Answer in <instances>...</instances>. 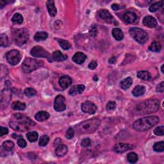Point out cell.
I'll use <instances>...</instances> for the list:
<instances>
[{"instance_id": "1", "label": "cell", "mask_w": 164, "mask_h": 164, "mask_svg": "<svg viewBox=\"0 0 164 164\" xmlns=\"http://www.w3.org/2000/svg\"><path fill=\"white\" fill-rule=\"evenodd\" d=\"M35 124L29 117L23 115L17 114L15 115V119L10 121V126L13 129L19 132H25L29 129V127L34 126Z\"/></svg>"}, {"instance_id": "2", "label": "cell", "mask_w": 164, "mask_h": 164, "mask_svg": "<svg viewBox=\"0 0 164 164\" xmlns=\"http://www.w3.org/2000/svg\"><path fill=\"white\" fill-rule=\"evenodd\" d=\"M158 122L159 118L156 116L146 117L136 120L133 124V128L139 132H146L155 126Z\"/></svg>"}, {"instance_id": "3", "label": "cell", "mask_w": 164, "mask_h": 164, "mask_svg": "<svg viewBox=\"0 0 164 164\" xmlns=\"http://www.w3.org/2000/svg\"><path fill=\"white\" fill-rule=\"evenodd\" d=\"M100 124L101 121L99 119H90L77 125L76 129L81 134L93 133L99 128Z\"/></svg>"}, {"instance_id": "4", "label": "cell", "mask_w": 164, "mask_h": 164, "mask_svg": "<svg viewBox=\"0 0 164 164\" xmlns=\"http://www.w3.org/2000/svg\"><path fill=\"white\" fill-rule=\"evenodd\" d=\"M159 108V101L156 99H149L138 105L136 107L139 114H148L155 112Z\"/></svg>"}, {"instance_id": "5", "label": "cell", "mask_w": 164, "mask_h": 164, "mask_svg": "<svg viewBox=\"0 0 164 164\" xmlns=\"http://www.w3.org/2000/svg\"><path fill=\"white\" fill-rule=\"evenodd\" d=\"M12 35L16 44L19 46H21L27 42L29 38V33L25 28L16 29L13 31Z\"/></svg>"}, {"instance_id": "6", "label": "cell", "mask_w": 164, "mask_h": 164, "mask_svg": "<svg viewBox=\"0 0 164 164\" xmlns=\"http://www.w3.org/2000/svg\"><path fill=\"white\" fill-rule=\"evenodd\" d=\"M129 34L135 40L141 44H145L148 40L147 33L141 28L136 27L130 28Z\"/></svg>"}, {"instance_id": "7", "label": "cell", "mask_w": 164, "mask_h": 164, "mask_svg": "<svg viewBox=\"0 0 164 164\" xmlns=\"http://www.w3.org/2000/svg\"><path fill=\"white\" fill-rule=\"evenodd\" d=\"M40 61L35 59L28 58L26 59L22 64V70L24 73H29L37 69L40 66Z\"/></svg>"}, {"instance_id": "8", "label": "cell", "mask_w": 164, "mask_h": 164, "mask_svg": "<svg viewBox=\"0 0 164 164\" xmlns=\"http://www.w3.org/2000/svg\"><path fill=\"white\" fill-rule=\"evenodd\" d=\"M6 59L9 64L15 65L19 63L21 56L19 51L17 50H12L8 51L6 54Z\"/></svg>"}, {"instance_id": "9", "label": "cell", "mask_w": 164, "mask_h": 164, "mask_svg": "<svg viewBox=\"0 0 164 164\" xmlns=\"http://www.w3.org/2000/svg\"><path fill=\"white\" fill-rule=\"evenodd\" d=\"M31 55L37 58H47V59L50 60V55L44 48L39 46H36L33 47L30 52Z\"/></svg>"}, {"instance_id": "10", "label": "cell", "mask_w": 164, "mask_h": 164, "mask_svg": "<svg viewBox=\"0 0 164 164\" xmlns=\"http://www.w3.org/2000/svg\"><path fill=\"white\" fill-rule=\"evenodd\" d=\"M54 109L56 112H62L66 109L65 99L63 96L58 95L54 102Z\"/></svg>"}, {"instance_id": "11", "label": "cell", "mask_w": 164, "mask_h": 164, "mask_svg": "<svg viewBox=\"0 0 164 164\" xmlns=\"http://www.w3.org/2000/svg\"><path fill=\"white\" fill-rule=\"evenodd\" d=\"M81 110L85 113L94 114L97 111V107L93 103L90 101H86L81 105Z\"/></svg>"}, {"instance_id": "12", "label": "cell", "mask_w": 164, "mask_h": 164, "mask_svg": "<svg viewBox=\"0 0 164 164\" xmlns=\"http://www.w3.org/2000/svg\"><path fill=\"white\" fill-rule=\"evenodd\" d=\"M133 147V146L130 145L129 144H125V143H119L115 145L113 149L115 153H123L124 152H126L130 149H132Z\"/></svg>"}, {"instance_id": "13", "label": "cell", "mask_w": 164, "mask_h": 164, "mask_svg": "<svg viewBox=\"0 0 164 164\" xmlns=\"http://www.w3.org/2000/svg\"><path fill=\"white\" fill-rule=\"evenodd\" d=\"M98 15L99 16V17L103 19V20H105L106 21L111 23L113 21V17L111 15V14L110 13V12L107 10H100L98 12Z\"/></svg>"}, {"instance_id": "14", "label": "cell", "mask_w": 164, "mask_h": 164, "mask_svg": "<svg viewBox=\"0 0 164 164\" xmlns=\"http://www.w3.org/2000/svg\"><path fill=\"white\" fill-rule=\"evenodd\" d=\"M59 83L60 86L62 89H65L71 85L72 79L69 76H67V75L62 76L60 78Z\"/></svg>"}, {"instance_id": "15", "label": "cell", "mask_w": 164, "mask_h": 164, "mask_svg": "<svg viewBox=\"0 0 164 164\" xmlns=\"http://www.w3.org/2000/svg\"><path fill=\"white\" fill-rule=\"evenodd\" d=\"M143 24L148 28H155L157 26V21L155 19V18H154L152 16H149L144 18Z\"/></svg>"}, {"instance_id": "16", "label": "cell", "mask_w": 164, "mask_h": 164, "mask_svg": "<svg viewBox=\"0 0 164 164\" xmlns=\"http://www.w3.org/2000/svg\"><path fill=\"white\" fill-rule=\"evenodd\" d=\"M85 87L84 85H76L73 86L69 91V94L71 96H76L81 94L84 91Z\"/></svg>"}, {"instance_id": "17", "label": "cell", "mask_w": 164, "mask_h": 164, "mask_svg": "<svg viewBox=\"0 0 164 164\" xmlns=\"http://www.w3.org/2000/svg\"><path fill=\"white\" fill-rule=\"evenodd\" d=\"M46 7L50 15L52 17H55L56 15L57 10L55 6V2L52 0H50L46 2Z\"/></svg>"}, {"instance_id": "18", "label": "cell", "mask_w": 164, "mask_h": 164, "mask_svg": "<svg viewBox=\"0 0 164 164\" xmlns=\"http://www.w3.org/2000/svg\"><path fill=\"white\" fill-rule=\"evenodd\" d=\"M123 19L124 21L127 23H133L136 21V14L132 12H125L123 15Z\"/></svg>"}, {"instance_id": "19", "label": "cell", "mask_w": 164, "mask_h": 164, "mask_svg": "<svg viewBox=\"0 0 164 164\" xmlns=\"http://www.w3.org/2000/svg\"><path fill=\"white\" fill-rule=\"evenodd\" d=\"M86 59H87V56L84 53L81 52H78V53H76L73 56L72 60H73V61L75 62L76 64H81L82 63H84L85 60H86Z\"/></svg>"}, {"instance_id": "20", "label": "cell", "mask_w": 164, "mask_h": 164, "mask_svg": "<svg viewBox=\"0 0 164 164\" xmlns=\"http://www.w3.org/2000/svg\"><path fill=\"white\" fill-rule=\"evenodd\" d=\"M50 117V114L46 111H40L38 113H37L35 115V118L39 122L44 121Z\"/></svg>"}, {"instance_id": "21", "label": "cell", "mask_w": 164, "mask_h": 164, "mask_svg": "<svg viewBox=\"0 0 164 164\" xmlns=\"http://www.w3.org/2000/svg\"><path fill=\"white\" fill-rule=\"evenodd\" d=\"M67 151H68V149H67V147L65 145H64V144H61L59 146H58L56 149L55 153L56 156L62 157L65 155Z\"/></svg>"}, {"instance_id": "22", "label": "cell", "mask_w": 164, "mask_h": 164, "mask_svg": "<svg viewBox=\"0 0 164 164\" xmlns=\"http://www.w3.org/2000/svg\"><path fill=\"white\" fill-rule=\"evenodd\" d=\"M52 57L53 60L56 62H62L65 60L67 59V56L62 53V52H60V51H55V52H53Z\"/></svg>"}, {"instance_id": "23", "label": "cell", "mask_w": 164, "mask_h": 164, "mask_svg": "<svg viewBox=\"0 0 164 164\" xmlns=\"http://www.w3.org/2000/svg\"><path fill=\"white\" fill-rule=\"evenodd\" d=\"M146 91V89L144 86L137 85L135 87L132 91V94L135 97H139V96H142Z\"/></svg>"}, {"instance_id": "24", "label": "cell", "mask_w": 164, "mask_h": 164, "mask_svg": "<svg viewBox=\"0 0 164 164\" xmlns=\"http://www.w3.org/2000/svg\"><path fill=\"white\" fill-rule=\"evenodd\" d=\"M133 84V80L131 77H128V78L124 79L123 81L120 82V87H121L124 90L128 89L130 87L132 86Z\"/></svg>"}, {"instance_id": "25", "label": "cell", "mask_w": 164, "mask_h": 164, "mask_svg": "<svg viewBox=\"0 0 164 164\" xmlns=\"http://www.w3.org/2000/svg\"><path fill=\"white\" fill-rule=\"evenodd\" d=\"M112 35L118 41H120L123 39L124 34L122 30L120 28H115L112 30Z\"/></svg>"}, {"instance_id": "26", "label": "cell", "mask_w": 164, "mask_h": 164, "mask_svg": "<svg viewBox=\"0 0 164 164\" xmlns=\"http://www.w3.org/2000/svg\"><path fill=\"white\" fill-rule=\"evenodd\" d=\"M48 37L47 33L44 32H37L34 35V40L37 42L43 41L47 39Z\"/></svg>"}, {"instance_id": "27", "label": "cell", "mask_w": 164, "mask_h": 164, "mask_svg": "<svg viewBox=\"0 0 164 164\" xmlns=\"http://www.w3.org/2000/svg\"><path fill=\"white\" fill-rule=\"evenodd\" d=\"M138 78L144 81H148L151 79V74L147 71H141L138 72L137 73Z\"/></svg>"}, {"instance_id": "28", "label": "cell", "mask_w": 164, "mask_h": 164, "mask_svg": "<svg viewBox=\"0 0 164 164\" xmlns=\"http://www.w3.org/2000/svg\"><path fill=\"white\" fill-rule=\"evenodd\" d=\"M162 49V45L158 42H153L149 46V50L153 52H159Z\"/></svg>"}, {"instance_id": "29", "label": "cell", "mask_w": 164, "mask_h": 164, "mask_svg": "<svg viewBox=\"0 0 164 164\" xmlns=\"http://www.w3.org/2000/svg\"><path fill=\"white\" fill-rule=\"evenodd\" d=\"M12 108L14 110H24L26 108V105L20 101H15L12 103Z\"/></svg>"}, {"instance_id": "30", "label": "cell", "mask_w": 164, "mask_h": 164, "mask_svg": "<svg viewBox=\"0 0 164 164\" xmlns=\"http://www.w3.org/2000/svg\"><path fill=\"white\" fill-rule=\"evenodd\" d=\"M58 41V42L60 44L62 48H63L64 50H67L71 48V46L70 43L65 40L64 39H61V38H57L56 39Z\"/></svg>"}, {"instance_id": "31", "label": "cell", "mask_w": 164, "mask_h": 164, "mask_svg": "<svg viewBox=\"0 0 164 164\" xmlns=\"http://www.w3.org/2000/svg\"><path fill=\"white\" fill-rule=\"evenodd\" d=\"M38 133L36 132H31L26 134V137L30 142H35L38 139Z\"/></svg>"}, {"instance_id": "32", "label": "cell", "mask_w": 164, "mask_h": 164, "mask_svg": "<svg viewBox=\"0 0 164 164\" xmlns=\"http://www.w3.org/2000/svg\"><path fill=\"white\" fill-rule=\"evenodd\" d=\"M163 2H156L155 3H153L150 7H149V11H150L151 12H155L163 6Z\"/></svg>"}, {"instance_id": "33", "label": "cell", "mask_w": 164, "mask_h": 164, "mask_svg": "<svg viewBox=\"0 0 164 164\" xmlns=\"http://www.w3.org/2000/svg\"><path fill=\"white\" fill-rule=\"evenodd\" d=\"M12 21L15 24L20 25V24H21L23 21V17L21 14L19 13H16L12 18Z\"/></svg>"}, {"instance_id": "34", "label": "cell", "mask_w": 164, "mask_h": 164, "mask_svg": "<svg viewBox=\"0 0 164 164\" xmlns=\"http://www.w3.org/2000/svg\"><path fill=\"white\" fill-rule=\"evenodd\" d=\"M127 158H128V161L131 163H136L138 160V156L135 153H129L128 156H127Z\"/></svg>"}, {"instance_id": "35", "label": "cell", "mask_w": 164, "mask_h": 164, "mask_svg": "<svg viewBox=\"0 0 164 164\" xmlns=\"http://www.w3.org/2000/svg\"><path fill=\"white\" fill-rule=\"evenodd\" d=\"M2 147L4 148V149L5 151H11L12 149H13V147H14V144L13 142H12L11 141H5V142H3Z\"/></svg>"}, {"instance_id": "36", "label": "cell", "mask_w": 164, "mask_h": 164, "mask_svg": "<svg viewBox=\"0 0 164 164\" xmlns=\"http://www.w3.org/2000/svg\"><path fill=\"white\" fill-rule=\"evenodd\" d=\"M153 149L156 152H163L164 151V142L163 141L156 142L153 146Z\"/></svg>"}, {"instance_id": "37", "label": "cell", "mask_w": 164, "mask_h": 164, "mask_svg": "<svg viewBox=\"0 0 164 164\" xmlns=\"http://www.w3.org/2000/svg\"><path fill=\"white\" fill-rule=\"evenodd\" d=\"M0 37H1V46L2 47H7L9 45V40L7 35L5 33H2Z\"/></svg>"}, {"instance_id": "38", "label": "cell", "mask_w": 164, "mask_h": 164, "mask_svg": "<svg viewBox=\"0 0 164 164\" xmlns=\"http://www.w3.org/2000/svg\"><path fill=\"white\" fill-rule=\"evenodd\" d=\"M24 93H25V94L27 96V97H29V98L33 97V96H34L37 94V91L32 88L26 89L25 91H24Z\"/></svg>"}, {"instance_id": "39", "label": "cell", "mask_w": 164, "mask_h": 164, "mask_svg": "<svg viewBox=\"0 0 164 164\" xmlns=\"http://www.w3.org/2000/svg\"><path fill=\"white\" fill-rule=\"evenodd\" d=\"M50 141V138L47 135H42L39 141V146H45L48 144Z\"/></svg>"}, {"instance_id": "40", "label": "cell", "mask_w": 164, "mask_h": 164, "mask_svg": "<svg viewBox=\"0 0 164 164\" xmlns=\"http://www.w3.org/2000/svg\"><path fill=\"white\" fill-rule=\"evenodd\" d=\"M153 133L157 136H163L164 134V127L163 126L157 127L154 129Z\"/></svg>"}, {"instance_id": "41", "label": "cell", "mask_w": 164, "mask_h": 164, "mask_svg": "<svg viewBox=\"0 0 164 164\" xmlns=\"http://www.w3.org/2000/svg\"><path fill=\"white\" fill-rule=\"evenodd\" d=\"M89 34L91 37H96L98 34V28L96 26H91L89 29Z\"/></svg>"}, {"instance_id": "42", "label": "cell", "mask_w": 164, "mask_h": 164, "mask_svg": "<svg viewBox=\"0 0 164 164\" xmlns=\"http://www.w3.org/2000/svg\"><path fill=\"white\" fill-rule=\"evenodd\" d=\"M74 135V130L72 128H69L67 130L65 136H66L67 138L71 139V138H73Z\"/></svg>"}, {"instance_id": "43", "label": "cell", "mask_w": 164, "mask_h": 164, "mask_svg": "<svg viewBox=\"0 0 164 164\" xmlns=\"http://www.w3.org/2000/svg\"><path fill=\"white\" fill-rule=\"evenodd\" d=\"M90 144H91V141L89 138H86L83 139L81 142V145L85 147L90 146Z\"/></svg>"}, {"instance_id": "44", "label": "cell", "mask_w": 164, "mask_h": 164, "mask_svg": "<svg viewBox=\"0 0 164 164\" xmlns=\"http://www.w3.org/2000/svg\"><path fill=\"white\" fill-rule=\"evenodd\" d=\"M17 144L18 146L21 147V148H25L27 146V143L26 142V141L24 138H19L18 141H17Z\"/></svg>"}, {"instance_id": "45", "label": "cell", "mask_w": 164, "mask_h": 164, "mask_svg": "<svg viewBox=\"0 0 164 164\" xmlns=\"http://www.w3.org/2000/svg\"><path fill=\"white\" fill-rule=\"evenodd\" d=\"M116 108V103L114 101H109L107 105V109L108 110H113Z\"/></svg>"}, {"instance_id": "46", "label": "cell", "mask_w": 164, "mask_h": 164, "mask_svg": "<svg viewBox=\"0 0 164 164\" xmlns=\"http://www.w3.org/2000/svg\"><path fill=\"white\" fill-rule=\"evenodd\" d=\"M156 90L158 93H163L164 90V82L162 81L160 84H159L156 88Z\"/></svg>"}, {"instance_id": "47", "label": "cell", "mask_w": 164, "mask_h": 164, "mask_svg": "<svg viewBox=\"0 0 164 164\" xmlns=\"http://www.w3.org/2000/svg\"><path fill=\"white\" fill-rule=\"evenodd\" d=\"M97 66H98L97 62L92 61L89 64V68L91 70H93V69H95Z\"/></svg>"}, {"instance_id": "48", "label": "cell", "mask_w": 164, "mask_h": 164, "mask_svg": "<svg viewBox=\"0 0 164 164\" xmlns=\"http://www.w3.org/2000/svg\"><path fill=\"white\" fill-rule=\"evenodd\" d=\"M0 133H1V136L5 135H7L8 133V130L7 128H5L2 126L0 128Z\"/></svg>"}, {"instance_id": "49", "label": "cell", "mask_w": 164, "mask_h": 164, "mask_svg": "<svg viewBox=\"0 0 164 164\" xmlns=\"http://www.w3.org/2000/svg\"><path fill=\"white\" fill-rule=\"evenodd\" d=\"M61 144H62V141L60 138H57L55 140L54 143H53V145H54L55 147L56 148L58 146L61 145Z\"/></svg>"}, {"instance_id": "50", "label": "cell", "mask_w": 164, "mask_h": 164, "mask_svg": "<svg viewBox=\"0 0 164 164\" xmlns=\"http://www.w3.org/2000/svg\"><path fill=\"white\" fill-rule=\"evenodd\" d=\"M120 8H121V7H120V6L119 5L116 4V3H114V4H113L112 5V8L114 10V11H119V10Z\"/></svg>"}, {"instance_id": "51", "label": "cell", "mask_w": 164, "mask_h": 164, "mask_svg": "<svg viewBox=\"0 0 164 164\" xmlns=\"http://www.w3.org/2000/svg\"><path fill=\"white\" fill-rule=\"evenodd\" d=\"M115 62H116V58H115V56H112L109 59V63L111 64H115Z\"/></svg>"}, {"instance_id": "52", "label": "cell", "mask_w": 164, "mask_h": 164, "mask_svg": "<svg viewBox=\"0 0 164 164\" xmlns=\"http://www.w3.org/2000/svg\"><path fill=\"white\" fill-rule=\"evenodd\" d=\"M163 67H164V65L163 64V65H162V67H161V71H162V73H164V71H163Z\"/></svg>"}]
</instances>
